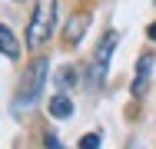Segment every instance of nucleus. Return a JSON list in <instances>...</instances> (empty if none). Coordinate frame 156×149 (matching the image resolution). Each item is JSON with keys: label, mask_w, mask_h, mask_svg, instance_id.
I'll use <instances>...</instances> for the list:
<instances>
[{"label": "nucleus", "mask_w": 156, "mask_h": 149, "mask_svg": "<svg viewBox=\"0 0 156 149\" xmlns=\"http://www.w3.org/2000/svg\"><path fill=\"white\" fill-rule=\"evenodd\" d=\"M47 76H50V60L47 57H37L30 63V70L23 73V83H20V93H17V99H13V116H20V113H27L33 103L40 99V93L47 86Z\"/></svg>", "instance_id": "obj_1"}, {"label": "nucleus", "mask_w": 156, "mask_h": 149, "mask_svg": "<svg viewBox=\"0 0 156 149\" xmlns=\"http://www.w3.org/2000/svg\"><path fill=\"white\" fill-rule=\"evenodd\" d=\"M53 23H57V0H37L30 27H27V47L47 43L50 33H53Z\"/></svg>", "instance_id": "obj_2"}, {"label": "nucleus", "mask_w": 156, "mask_h": 149, "mask_svg": "<svg viewBox=\"0 0 156 149\" xmlns=\"http://www.w3.org/2000/svg\"><path fill=\"white\" fill-rule=\"evenodd\" d=\"M116 43H120V33H116V30H110V33L100 40V47H96V53H93V63H90V86H93V89L103 86L106 70H110V57H113Z\"/></svg>", "instance_id": "obj_3"}, {"label": "nucleus", "mask_w": 156, "mask_h": 149, "mask_svg": "<svg viewBox=\"0 0 156 149\" xmlns=\"http://www.w3.org/2000/svg\"><path fill=\"white\" fill-rule=\"evenodd\" d=\"M156 66V57L153 53H143L136 60V80H133V96H143L146 93V83H150V73Z\"/></svg>", "instance_id": "obj_4"}, {"label": "nucleus", "mask_w": 156, "mask_h": 149, "mask_svg": "<svg viewBox=\"0 0 156 149\" xmlns=\"http://www.w3.org/2000/svg\"><path fill=\"white\" fill-rule=\"evenodd\" d=\"M87 27H90V13H76V17L66 23V30H63L66 43H80V40H83V33H87Z\"/></svg>", "instance_id": "obj_5"}, {"label": "nucleus", "mask_w": 156, "mask_h": 149, "mask_svg": "<svg viewBox=\"0 0 156 149\" xmlns=\"http://www.w3.org/2000/svg\"><path fill=\"white\" fill-rule=\"evenodd\" d=\"M0 53H3L7 60H17V57H20V40L13 36V30L3 27V23H0Z\"/></svg>", "instance_id": "obj_6"}, {"label": "nucleus", "mask_w": 156, "mask_h": 149, "mask_svg": "<svg viewBox=\"0 0 156 149\" xmlns=\"http://www.w3.org/2000/svg\"><path fill=\"white\" fill-rule=\"evenodd\" d=\"M50 116H53V119H66V116H73V99H70L66 93L50 96Z\"/></svg>", "instance_id": "obj_7"}, {"label": "nucleus", "mask_w": 156, "mask_h": 149, "mask_svg": "<svg viewBox=\"0 0 156 149\" xmlns=\"http://www.w3.org/2000/svg\"><path fill=\"white\" fill-rule=\"evenodd\" d=\"M76 80H80V73H76L73 66H60V70H57V83H60L63 89H66V86H73Z\"/></svg>", "instance_id": "obj_8"}, {"label": "nucleus", "mask_w": 156, "mask_h": 149, "mask_svg": "<svg viewBox=\"0 0 156 149\" xmlns=\"http://www.w3.org/2000/svg\"><path fill=\"white\" fill-rule=\"evenodd\" d=\"M80 149H100V133H87L80 139Z\"/></svg>", "instance_id": "obj_9"}, {"label": "nucleus", "mask_w": 156, "mask_h": 149, "mask_svg": "<svg viewBox=\"0 0 156 149\" xmlns=\"http://www.w3.org/2000/svg\"><path fill=\"white\" fill-rule=\"evenodd\" d=\"M43 146H47V149H63V143L53 136V133H47V136H43Z\"/></svg>", "instance_id": "obj_10"}, {"label": "nucleus", "mask_w": 156, "mask_h": 149, "mask_svg": "<svg viewBox=\"0 0 156 149\" xmlns=\"http://www.w3.org/2000/svg\"><path fill=\"white\" fill-rule=\"evenodd\" d=\"M146 36H150V40H156V23H150V30H146Z\"/></svg>", "instance_id": "obj_11"}]
</instances>
